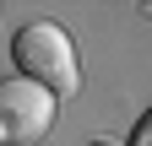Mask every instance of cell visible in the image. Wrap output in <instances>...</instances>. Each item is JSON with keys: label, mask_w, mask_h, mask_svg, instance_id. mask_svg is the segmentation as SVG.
Masks as SVG:
<instances>
[{"label": "cell", "mask_w": 152, "mask_h": 146, "mask_svg": "<svg viewBox=\"0 0 152 146\" xmlns=\"http://www.w3.org/2000/svg\"><path fill=\"white\" fill-rule=\"evenodd\" d=\"M11 65L16 76L49 87L54 98H71L82 87V65H76V43L60 22H22L11 33Z\"/></svg>", "instance_id": "obj_1"}, {"label": "cell", "mask_w": 152, "mask_h": 146, "mask_svg": "<svg viewBox=\"0 0 152 146\" xmlns=\"http://www.w3.org/2000/svg\"><path fill=\"white\" fill-rule=\"evenodd\" d=\"M54 114H60V98L49 87H38L27 76H11L0 87V141L6 146H33L54 130Z\"/></svg>", "instance_id": "obj_2"}, {"label": "cell", "mask_w": 152, "mask_h": 146, "mask_svg": "<svg viewBox=\"0 0 152 146\" xmlns=\"http://www.w3.org/2000/svg\"><path fill=\"white\" fill-rule=\"evenodd\" d=\"M125 146H152V108L136 119V130H130V141H125Z\"/></svg>", "instance_id": "obj_3"}, {"label": "cell", "mask_w": 152, "mask_h": 146, "mask_svg": "<svg viewBox=\"0 0 152 146\" xmlns=\"http://www.w3.org/2000/svg\"><path fill=\"white\" fill-rule=\"evenodd\" d=\"M92 146H114V141H92Z\"/></svg>", "instance_id": "obj_4"}]
</instances>
